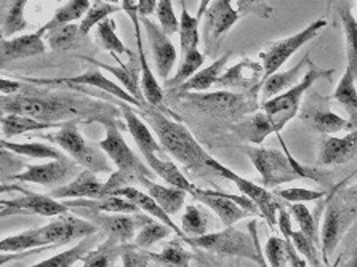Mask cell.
Returning <instances> with one entry per match:
<instances>
[{"label": "cell", "mask_w": 357, "mask_h": 267, "mask_svg": "<svg viewBox=\"0 0 357 267\" xmlns=\"http://www.w3.org/2000/svg\"><path fill=\"white\" fill-rule=\"evenodd\" d=\"M2 112L28 116L36 121L45 123H77L85 121L86 123L96 122L100 117H119L116 107L90 102L89 100L71 98L68 95H15L2 96Z\"/></svg>", "instance_id": "1"}, {"label": "cell", "mask_w": 357, "mask_h": 267, "mask_svg": "<svg viewBox=\"0 0 357 267\" xmlns=\"http://www.w3.org/2000/svg\"><path fill=\"white\" fill-rule=\"evenodd\" d=\"M139 116L146 119V122L158 136L159 144L173 159L192 171L210 170L207 165L210 155L194 139V136L185 125L170 121L165 114L153 106H146L143 111H139Z\"/></svg>", "instance_id": "2"}, {"label": "cell", "mask_w": 357, "mask_h": 267, "mask_svg": "<svg viewBox=\"0 0 357 267\" xmlns=\"http://www.w3.org/2000/svg\"><path fill=\"white\" fill-rule=\"evenodd\" d=\"M96 123H101L106 130L105 139L100 141V149L117 167L114 174L119 181H122V186L130 188L133 183H139L142 178H153L154 171L130 149L116 119L100 117L96 119Z\"/></svg>", "instance_id": "3"}, {"label": "cell", "mask_w": 357, "mask_h": 267, "mask_svg": "<svg viewBox=\"0 0 357 267\" xmlns=\"http://www.w3.org/2000/svg\"><path fill=\"white\" fill-rule=\"evenodd\" d=\"M248 231L242 232L234 226L226 227L225 231L207 234L202 237L189 238V245L204 248L207 252L223 256H234V258L250 259L259 267H269L264 259V253L259 247L258 236H257V221L248 222Z\"/></svg>", "instance_id": "4"}, {"label": "cell", "mask_w": 357, "mask_h": 267, "mask_svg": "<svg viewBox=\"0 0 357 267\" xmlns=\"http://www.w3.org/2000/svg\"><path fill=\"white\" fill-rule=\"evenodd\" d=\"M333 73L335 69H321L317 68L316 64H311L306 75L303 77L298 85H295L294 89H290L282 95L273 98V100L261 102V107L259 109L269 117L275 135H278L280 130L300 112L301 101L307 93V90H310L317 80L332 77Z\"/></svg>", "instance_id": "5"}, {"label": "cell", "mask_w": 357, "mask_h": 267, "mask_svg": "<svg viewBox=\"0 0 357 267\" xmlns=\"http://www.w3.org/2000/svg\"><path fill=\"white\" fill-rule=\"evenodd\" d=\"M259 90V89H258ZM258 90L247 93H232V91H215V93H188L183 98L191 102L199 111L216 117H242L255 112L261 106L258 105Z\"/></svg>", "instance_id": "6"}, {"label": "cell", "mask_w": 357, "mask_h": 267, "mask_svg": "<svg viewBox=\"0 0 357 267\" xmlns=\"http://www.w3.org/2000/svg\"><path fill=\"white\" fill-rule=\"evenodd\" d=\"M257 13L259 16H268L273 12L269 5L253 3V2H239L237 8L232 7L229 0H216L210 2L207 13H205V26H204V40L207 45L218 40L221 36H225L243 15Z\"/></svg>", "instance_id": "7"}, {"label": "cell", "mask_w": 357, "mask_h": 267, "mask_svg": "<svg viewBox=\"0 0 357 267\" xmlns=\"http://www.w3.org/2000/svg\"><path fill=\"white\" fill-rule=\"evenodd\" d=\"M48 141L58 144L74 162H77L84 170H90L93 173H111L112 167L107 162V155L101 151L91 147L84 136L80 135L77 123H69L66 127L58 130L56 133L47 136Z\"/></svg>", "instance_id": "8"}, {"label": "cell", "mask_w": 357, "mask_h": 267, "mask_svg": "<svg viewBox=\"0 0 357 267\" xmlns=\"http://www.w3.org/2000/svg\"><path fill=\"white\" fill-rule=\"evenodd\" d=\"M207 165L212 171H215L220 176H223L225 179H229L239 188L241 192L245 195L247 199H250L253 204L258 206L259 213L268 221V224L274 227L278 224V211L280 208H284L287 205V201H284L282 199H279L278 195L269 192V190L264 186H258L257 183L248 181V179L242 178L241 174L234 173L232 170H229L228 167H225L223 163H220L218 160H215L213 157H208Z\"/></svg>", "instance_id": "9"}, {"label": "cell", "mask_w": 357, "mask_h": 267, "mask_svg": "<svg viewBox=\"0 0 357 267\" xmlns=\"http://www.w3.org/2000/svg\"><path fill=\"white\" fill-rule=\"evenodd\" d=\"M357 216L354 206L340 197H332L328 200L324 222L321 229V250L324 263H330V256L337 250L344 234L353 224Z\"/></svg>", "instance_id": "10"}, {"label": "cell", "mask_w": 357, "mask_h": 267, "mask_svg": "<svg viewBox=\"0 0 357 267\" xmlns=\"http://www.w3.org/2000/svg\"><path fill=\"white\" fill-rule=\"evenodd\" d=\"M247 157L261 174L263 184L266 189H274L284 183H291L300 179L294 170L285 152L278 149H264V147H245Z\"/></svg>", "instance_id": "11"}, {"label": "cell", "mask_w": 357, "mask_h": 267, "mask_svg": "<svg viewBox=\"0 0 357 267\" xmlns=\"http://www.w3.org/2000/svg\"><path fill=\"white\" fill-rule=\"evenodd\" d=\"M82 168L71 157H64L61 160H52L40 165H28L24 171L13 174L12 181L40 184L43 188L58 189L74 181L79 176Z\"/></svg>", "instance_id": "12"}, {"label": "cell", "mask_w": 357, "mask_h": 267, "mask_svg": "<svg viewBox=\"0 0 357 267\" xmlns=\"http://www.w3.org/2000/svg\"><path fill=\"white\" fill-rule=\"evenodd\" d=\"M326 26V20H317L307 26L306 29L296 32V34L287 37V39L274 42L266 52L259 53V59H261L264 69V80L271 77L275 73H279V69L289 61L291 54H295L303 45H306L307 42H311L314 37H317L319 32Z\"/></svg>", "instance_id": "13"}, {"label": "cell", "mask_w": 357, "mask_h": 267, "mask_svg": "<svg viewBox=\"0 0 357 267\" xmlns=\"http://www.w3.org/2000/svg\"><path fill=\"white\" fill-rule=\"evenodd\" d=\"M77 213L84 215L86 221L95 224L106 234V238H111L117 243L127 245L135 241L139 229L153 221L148 215H122V213H93V211L75 210Z\"/></svg>", "instance_id": "14"}, {"label": "cell", "mask_w": 357, "mask_h": 267, "mask_svg": "<svg viewBox=\"0 0 357 267\" xmlns=\"http://www.w3.org/2000/svg\"><path fill=\"white\" fill-rule=\"evenodd\" d=\"M15 79L29 82V84H36V85H68V86L89 85V86H95V89H100L102 91H106V93L119 98V100H122L126 105L138 106L142 111L144 109L142 106V102L135 100V98L130 95L126 89H122V85H119L114 80L106 77V75L102 74L100 69H96L95 66H91L89 70H85V73H82V74L74 75V77L36 79V77H20V75H16Z\"/></svg>", "instance_id": "15"}, {"label": "cell", "mask_w": 357, "mask_h": 267, "mask_svg": "<svg viewBox=\"0 0 357 267\" xmlns=\"http://www.w3.org/2000/svg\"><path fill=\"white\" fill-rule=\"evenodd\" d=\"M100 229L84 218H77L73 215H61L55 221L48 222L47 226L37 227V236L42 247L48 245L55 248V245H66L77 238H84L98 232Z\"/></svg>", "instance_id": "16"}, {"label": "cell", "mask_w": 357, "mask_h": 267, "mask_svg": "<svg viewBox=\"0 0 357 267\" xmlns=\"http://www.w3.org/2000/svg\"><path fill=\"white\" fill-rule=\"evenodd\" d=\"M122 10L126 12L130 20H132L135 27V37H137V47H138V61H139V73H142V91L148 101L149 106L159 109L164 102V90L155 80L153 70L149 68L148 58H146V52L143 47V34H142V21H139L138 15V0H123Z\"/></svg>", "instance_id": "17"}, {"label": "cell", "mask_w": 357, "mask_h": 267, "mask_svg": "<svg viewBox=\"0 0 357 267\" xmlns=\"http://www.w3.org/2000/svg\"><path fill=\"white\" fill-rule=\"evenodd\" d=\"M300 119L307 128L327 136H332L333 133L342 132V130H349V122L335 114L328 107L327 98L321 96L316 91L307 96L305 105H301Z\"/></svg>", "instance_id": "18"}, {"label": "cell", "mask_w": 357, "mask_h": 267, "mask_svg": "<svg viewBox=\"0 0 357 267\" xmlns=\"http://www.w3.org/2000/svg\"><path fill=\"white\" fill-rule=\"evenodd\" d=\"M23 197H15L12 200L2 199V216L15 215H37L43 218H58L68 213V206L63 201L52 199L50 195L24 192Z\"/></svg>", "instance_id": "19"}, {"label": "cell", "mask_w": 357, "mask_h": 267, "mask_svg": "<svg viewBox=\"0 0 357 267\" xmlns=\"http://www.w3.org/2000/svg\"><path fill=\"white\" fill-rule=\"evenodd\" d=\"M139 21H142V26L144 27L146 36H148L151 52L154 54L158 75L162 80L167 82L176 63V48L173 47L169 36H165L164 31L149 18H139Z\"/></svg>", "instance_id": "20"}, {"label": "cell", "mask_w": 357, "mask_h": 267, "mask_svg": "<svg viewBox=\"0 0 357 267\" xmlns=\"http://www.w3.org/2000/svg\"><path fill=\"white\" fill-rule=\"evenodd\" d=\"M263 80V64L252 61L248 58H243L239 63L221 74V77L216 82V86H221V89H237L247 93V91L261 89Z\"/></svg>", "instance_id": "21"}, {"label": "cell", "mask_w": 357, "mask_h": 267, "mask_svg": "<svg viewBox=\"0 0 357 267\" xmlns=\"http://www.w3.org/2000/svg\"><path fill=\"white\" fill-rule=\"evenodd\" d=\"M189 195H192V197L199 200L200 204L212 210L226 227L234 226L237 221L243 220V218L255 216L252 215L250 211L241 208L239 205L226 197L225 192H218V190H210V189H202V188L194 186L192 192Z\"/></svg>", "instance_id": "22"}, {"label": "cell", "mask_w": 357, "mask_h": 267, "mask_svg": "<svg viewBox=\"0 0 357 267\" xmlns=\"http://www.w3.org/2000/svg\"><path fill=\"white\" fill-rule=\"evenodd\" d=\"M112 56L116 58L119 66H111V64L101 63V61H98V59L90 58V56H79V58H82L84 61L91 64V66L100 68L102 70H106V73L114 75V77L122 84V89H126L128 93L135 98V100L142 102L143 107L149 106L148 101H146L144 95H143V91H142V85H139V82H142V73H139L138 56L130 59L128 64L122 63L121 59L117 58V54H112Z\"/></svg>", "instance_id": "23"}, {"label": "cell", "mask_w": 357, "mask_h": 267, "mask_svg": "<svg viewBox=\"0 0 357 267\" xmlns=\"http://www.w3.org/2000/svg\"><path fill=\"white\" fill-rule=\"evenodd\" d=\"M105 188L106 183L100 181L96 178V173L90 171V170H82V173L79 174L77 178L71 181L66 186L53 189L50 194L52 199L55 200H77V199H90V200H96V199H105Z\"/></svg>", "instance_id": "24"}, {"label": "cell", "mask_w": 357, "mask_h": 267, "mask_svg": "<svg viewBox=\"0 0 357 267\" xmlns=\"http://www.w3.org/2000/svg\"><path fill=\"white\" fill-rule=\"evenodd\" d=\"M43 37H45V32L39 29L34 34H23L13 37V39H2V42H0L2 64L39 56V54L45 53L47 43Z\"/></svg>", "instance_id": "25"}, {"label": "cell", "mask_w": 357, "mask_h": 267, "mask_svg": "<svg viewBox=\"0 0 357 267\" xmlns=\"http://www.w3.org/2000/svg\"><path fill=\"white\" fill-rule=\"evenodd\" d=\"M357 155V130L349 132L343 138L324 136L319 147V163L326 167L343 165Z\"/></svg>", "instance_id": "26"}, {"label": "cell", "mask_w": 357, "mask_h": 267, "mask_svg": "<svg viewBox=\"0 0 357 267\" xmlns=\"http://www.w3.org/2000/svg\"><path fill=\"white\" fill-rule=\"evenodd\" d=\"M121 112L123 119H126L128 132L135 139V143H137L142 155H158V157L160 155L165 159L167 152L164 151V147H162L159 144V141L151 135L149 127L142 121V119H139L138 112H135L132 106L126 105V102L121 106Z\"/></svg>", "instance_id": "27"}, {"label": "cell", "mask_w": 357, "mask_h": 267, "mask_svg": "<svg viewBox=\"0 0 357 267\" xmlns=\"http://www.w3.org/2000/svg\"><path fill=\"white\" fill-rule=\"evenodd\" d=\"M112 195H116V197L127 199L128 201H132V204L137 205L139 210L146 211V213L151 215L153 218H155V220H158L159 222H162V224H165L167 227H170L172 231L175 232L176 236L180 237L183 242L189 243V237L186 236L185 232L181 231V227L176 226L175 221H172V216L167 215L165 211H164V208H160V206L158 205V201H155L153 197H151V195L144 194V192H142V190L135 189V188H132V186H130V188H123V189H119V190H116V192L112 194Z\"/></svg>", "instance_id": "28"}, {"label": "cell", "mask_w": 357, "mask_h": 267, "mask_svg": "<svg viewBox=\"0 0 357 267\" xmlns=\"http://www.w3.org/2000/svg\"><path fill=\"white\" fill-rule=\"evenodd\" d=\"M311 59L310 56H306L301 59V61L296 64V66L290 68L289 70H284V73H275L271 77L266 79L263 82L261 86V95H263V102L273 100V98L282 95V91L290 89H294L295 85H298L300 82L305 77L307 69L311 66Z\"/></svg>", "instance_id": "29"}, {"label": "cell", "mask_w": 357, "mask_h": 267, "mask_svg": "<svg viewBox=\"0 0 357 267\" xmlns=\"http://www.w3.org/2000/svg\"><path fill=\"white\" fill-rule=\"evenodd\" d=\"M68 208L73 210H85L93 211V213H122V215H135L138 213V206L133 205L127 199L109 195L105 199H77V200H63Z\"/></svg>", "instance_id": "30"}, {"label": "cell", "mask_w": 357, "mask_h": 267, "mask_svg": "<svg viewBox=\"0 0 357 267\" xmlns=\"http://www.w3.org/2000/svg\"><path fill=\"white\" fill-rule=\"evenodd\" d=\"M210 2L205 0L199 7V12L196 16H192L188 12L186 2H181V18H180V47H181V58L186 56L189 52L197 50L200 43V34H199V24L202 21V16L207 13Z\"/></svg>", "instance_id": "31"}, {"label": "cell", "mask_w": 357, "mask_h": 267, "mask_svg": "<svg viewBox=\"0 0 357 267\" xmlns=\"http://www.w3.org/2000/svg\"><path fill=\"white\" fill-rule=\"evenodd\" d=\"M139 184L146 189L148 195H151V197L158 201V205L160 208H164V211L169 216L176 215L183 208V205H185L188 195L185 190L172 186H162V184L154 183L151 178H142L139 179Z\"/></svg>", "instance_id": "32"}, {"label": "cell", "mask_w": 357, "mask_h": 267, "mask_svg": "<svg viewBox=\"0 0 357 267\" xmlns=\"http://www.w3.org/2000/svg\"><path fill=\"white\" fill-rule=\"evenodd\" d=\"M229 58H231V52L225 53L221 58L215 59L208 68L200 69L192 79H189L186 82V84H183L181 86H178V89L173 90V93H180L183 96V95L191 93V91L210 90L213 85H216V82H218V79L221 77V74L225 73V68L226 64H228Z\"/></svg>", "instance_id": "33"}, {"label": "cell", "mask_w": 357, "mask_h": 267, "mask_svg": "<svg viewBox=\"0 0 357 267\" xmlns=\"http://www.w3.org/2000/svg\"><path fill=\"white\" fill-rule=\"evenodd\" d=\"M356 75L348 66L340 79L337 89H335L333 98L342 105L349 116V132L357 130V82Z\"/></svg>", "instance_id": "34"}, {"label": "cell", "mask_w": 357, "mask_h": 267, "mask_svg": "<svg viewBox=\"0 0 357 267\" xmlns=\"http://www.w3.org/2000/svg\"><path fill=\"white\" fill-rule=\"evenodd\" d=\"M335 8L342 20L344 37H346V54H348V66L357 79V20L353 15L351 2H335Z\"/></svg>", "instance_id": "35"}, {"label": "cell", "mask_w": 357, "mask_h": 267, "mask_svg": "<svg viewBox=\"0 0 357 267\" xmlns=\"http://www.w3.org/2000/svg\"><path fill=\"white\" fill-rule=\"evenodd\" d=\"M143 157L144 160L148 162V167L151 170L164 179L169 186L185 190L188 194L192 192L194 184L189 183V179L181 173L180 168H178L172 160L162 159V157H158V155H143Z\"/></svg>", "instance_id": "36"}, {"label": "cell", "mask_w": 357, "mask_h": 267, "mask_svg": "<svg viewBox=\"0 0 357 267\" xmlns=\"http://www.w3.org/2000/svg\"><path fill=\"white\" fill-rule=\"evenodd\" d=\"M69 125V123H66ZM66 125L58 123H45L28 116H18V114H5L2 116V135L3 139L15 138V136L29 133V132H43V130L52 128H64Z\"/></svg>", "instance_id": "37"}, {"label": "cell", "mask_w": 357, "mask_h": 267, "mask_svg": "<svg viewBox=\"0 0 357 267\" xmlns=\"http://www.w3.org/2000/svg\"><path fill=\"white\" fill-rule=\"evenodd\" d=\"M0 146H2L3 151H10L13 154L29 157V159H39V160H61L64 155L61 151L56 149L50 144L43 143H12V141L3 139L0 141Z\"/></svg>", "instance_id": "38"}, {"label": "cell", "mask_w": 357, "mask_h": 267, "mask_svg": "<svg viewBox=\"0 0 357 267\" xmlns=\"http://www.w3.org/2000/svg\"><path fill=\"white\" fill-rule=\"evenodd\" d=\"M26 3V0L2 2V39H13V36L28 27V21L24 18Z\"/></svg>", "instance_id": "39"}, {"label": "cell", "mask_w": 357, "mask_h": 267, "mask_svg": "<svg viewBox=\"0 0 357 267\" xmlns=\"http://www.w3.org/2000/svg\"><path fill=\"white\" fill-rule=\"evenodd\" d=\"M91 2H89V0H71V2H66L63 7L56 10L53 18L45 26H42L40 29L47 34L48 31L58 29L61 26L74 24V21L84 20V16L89 12Z\"/></svg>", "instance_id": "40"}, {"label": "cell", "mask_w": 357, "mask_h": 267, "mask_svg": "<svg viewBox=\"0 0 357 267\" xmlns=\"http://www.w3.org/2000/svg\"><path fill=\"white\" fill-rule=\"evenodd\" d=\"M128 247L127 245L117 243L111 238H106V242L98 245L95 250H90L89 253L84 256L82 266L80 267H111L114 264V259L122 256Z\"/></svg>", "instance_id": "41"}, {"label": "cell", "mask_w": 357, "mask_h": 267, "mask_svg": "<svg viewBox=\"0 0 357 267\" xmlns=\"http://www.w3.org/2000/svg\"><path fill=\"white\" fill-rule=\"evenodd\" d=\"M95 40L102 50L111 52L112 54H127L128 59L137 58L135 54L123 45L122 40L119 39L116 32V21L114 18H107L102 21L101 24L96 26L95 31Z\"/></svg>", "instance_id": "42"}, {"label": "cell", "mask_w": 357, "mask_h": 267, "mask_svg": "<svg viewBox=\"0 0 357 267\" xmlns=\"http://www.w3.org/2000/svg\"><path fill=\"white\" fill-rule=\"evenodd\" d=\"M236 130H239V133H242L253 144H261L269 135L275 133L271 121L263 111L253 114L245 122L237 125Z\"/></svg>", "instance_id": "43"}, {"label": "cell", "mask_w": 357, "mask_h": 267, "mask_svg": "<svg viewBox=\"0 0 357 267\" xmlns=\"http://www.w3.org/2000/svg\"><path fill=\"white\" fill-rule=\"evenodd\" d=\"M148 252V250H146ZM151 261L158 263L164 267H189L192 259V254L183 247L180 241H172L160 253L148 252Z\"/></svg>", "instance_id": "44"}, {"label": "cell", "mask_w": 357, "mask_h": 267, "mask_svg": "<svg viewBox=\"0 0 357 267\" xmlns=\"http://www.w3.org/2000/svg\"><path fill=\"white\" fill-rule=\"evenodd\" d=\"M204 63H205V56L199 50L189 52L186 56H183L176 74L173 75L172 79L165 82V86L167 89L175 90V89H178V86H181L183 84H186L189 79H192L194 75L199 73Z\"/></svg>", "instance_id": "45"}, {"label": "cell", "mask_w": 357, "mask_h": 267, "mask_svg": "<svg viewBox=\"0 0 357 267\" xmlns=\"http://www.w3.org/2000/svg\"><path fill=\"white\" fill-rule=\"evenodd\" d=\"M82 40L80 37V27L77 24H68L61 26L58 29L48 31L45 34V42H48V47L55 52H64L77 45Z\"/></svg>", "instance_id": "46"}, {"label": "cell", "mask_w": 357, "mask_h": 267, "mask_svg": "<svg viewBox=\"0 0 357 267\" xmlns=\"http://www.w3.org/2000/svg\"><path fill=\"white\" fill-rule=\"evenodd\" d=\"M289 206L290 215L294 216V220L300 227V232L305 234L306 237H310L316 245L321 243V234H319V222L310 208L305 204H287Z\"/></svg>", "instance_id": "47"}, {"label": "cell", "mask_w": 357, "mask_h": 267, "mask_svg": "<svg viewBox=\"0 0 357 267\" xmlns=\"http://www.w3.org/2000/svg\"><path fill=\"white\" fill-rule=\"evenodd\" d=\"M121 10V7H117L114 3H109V2H91V7L86 15L84 16V20L80 21V37H86V34L93 29L95 26L101 24L102 21L109 18L112 13H116Z\"/></svg>", "instance_id": "48"}, {"label": "cell", "mask_w": 357, "mask_h": 267, "mask_svg": "<svg viewBox=\"0 0 357 267\" xmlns=\"http://www.w3.org/2000/svg\"><path fill=\"white\" fill-rule=\"evenodd\" d=\"M181 231L188 234L189 238L207 236L208 231V221L207 216L196 205H188L185 210V215L181 216Z\"/></svg>", "instance_id": "49"}, {"label": "cell", "mask_w": 357, "mask_h": 267, "mask_svg": "<svg viewBox=\"0 0 357 267\" xmlns=\"http://www.w3.org/2000/svg\"><path fill=\"white\" fill-rule=\"evenodd\" d=\"M172 232L173 231L170 227H167L165 224H162V222H158L153 220L151 222H148V224L139 229L132 245L135 248L148 250L153 247V245L169 237Z\"/></svg>", "instance_id": "50"}, {"label": "cell", "mask_w": 357, "mask_h": 267, "mask_svg": "<svg viewBox=\"0 0 357 267\" xmlns=\"http://www.w3.org/2000/svg\"><path fill=\"white\" fill-rule=\"evenodd\" d=\"M42 247L39 236H37V229H32V231H26L21 234H16L12 237H5L0 242V250L2 253H23L28 252L32 248Z\"/></svg>", "instance_id": "51"}, {"label": "cell", "mask_w": 357, "mask_h": 267, "mask_svg": "<svg viewBox=\"0 0 357 267\" xmlns=\"http://www.w3.org/2000/svg\"><path fill=\"white\" fill-rule=\"evenodd\" d=\"M89 253V242L84 241L75 247H71L66 252H61L52 258L43 259L31 267H73L77 261H82L84 256Z\"/></svg>", "instance_id": "52"}, {"label": "cell", "mask_w": 357, "mask_h": 267, "mask_svg": "<svg viewBox=\"0 0 357 267\" xmlns=\"http://www.w3.org/2000/svg\"><path fill=\"white\" fill-rule=\"evenodd\" d=\"M291 243L301 258L306 259V263L311 267H322L321 259H319L317 253V245L311 241L310 237H306L303 232H295L291 234Z\"/></svg>", "instance_id": "53"}, {"label": "cell", "mask_w": 357, "mask_h": 267, "mask_svg": "<svg viewBox=\"0 0 357 267\" xmlns=\"http://www.w3.org/2000/svg\"><path fill=\"white\" fill-rule=\"evenodd\" d=\"M155 15H158L160 29L164 31L165 36H173L176 32H180V20L176 18L173 3L170 0H159Z\"/></svg>", "instance_id": "54"}, {"label": "cell", "mask_w": 357, "mask_h": 267, "mask_svg": "<svg viewBox=\"0 0 357 267\" xmlns=\"http://www.w3.org/2000/svg\"><path fill=\"white\" fill-rule=\"evenodd\" d=\"M278 136H279V141H280V144H282V151L285 152V155L289 157V160H290V163H291V167H294V170L296 171V174H298L300 178L312 179V181H317V183H321V184H330V183H328V174H327L326 171H322V170H317V168H314V167H307V165H303L301 162L296 160L295 157L290 154L289 147H287V144L284 143L282 136H280L279 133H278Z\"/></svg>", "instance_id": "55"}, {"label": "cell", "mask_w": 357, "mask_h": 267, "mask_svg": "<svg viewBox=\"0 0 357 267\" xmlns=\"http://www.w3.org/2000/svg\"><path fill=\"white\" fill-rule=\"evenodd\" d=\"M264 256H266L269 267H285L289 264V254H287L284 238L275 236L269 237L266 248H264Z\"/></svg>", "instance_id": "56"}, {"label": "cell", "mask_w": 357, "mask_h": 267, "mask_svg": "<svg viewBox=\"0 0 357 267\" xmlns=\"http://www.w3.org/2000/svg\"><path fill=\"white\" fill-rule=\"evenodd\" d=\"M279 199H282L287 204H306V201L322 199L326 192L322 190L303 189V188H290V189H278L274 192Z\"/></svg>", "instance_id": "57"}, {"label": "cell", "mask_w": 357, "mask_h": 267, "mask_svg": "<svg viewBox=\"0 0 357 267\" xmlns=\"http://www.w3.org/2000/svg\"><path fill=\"white\" fill-rule=\"evenodd\" d=\"M123 267H149V256L146 250L135 248L132 243H128V247L123 254L121 256Z\"/></svg>", "instance_id": "58"}, {"label": "cell", "mask_w": 357, "mask_h": 267, "mask_svg": "<svg viewBox=\"0 0 357 267\" xmlns=\"http://www.w3.org/2000/svg\"><path fill=\"white\" fill-rule=\"evenodd\" d=\"M21 89H23V84H21V82L7 80V79L0 80V93H2V96L18 95Z\"/></svg>", "instance_id": "59"}, {"label": "cell", "mask_w": 357, "mask_h": 267, "mask_svg": "<svg viewBox=\"0 0 357 267\" xmlns=\"http://www.w3.org/2000/svg\"><path fill=\"white\" fill-rule=\"evenodd\" d=\"M158 0H138V15L139 18H148L158 10Z\"/></svg>", "instance_id": "60"}, {"label": "cell", "mask_w": 357, "mask_h": 267, "mask_svg": "<svg viewBox=\"0 0 357 267\" xmlns=\"http://www.w3.org/2000/svg\"><path fill=\"white\" fill-rule=\"evenodd\" d=\"M344 200L348 201L351 206H354L356 211H357V183L354 184V186H351L348 190H346Z\"/></svg>", "instance_id": "61"}, {"label": "cell", "mask_w": 357, "mask_h": 267, "mask_svg": "<svg viewBox=\"0 0 357 267\" xmlns=\"http://www.w3.org/2000/svg\"><path fill=\"white\" fill-rule=\"evenodd\" d=\"M344 267H357V253L344 264Z\"/></svg>", "instance_id": "62"}, {"label": "cell", "mask_w": 357, "mask_h": 267, "mask_svg": "<svg viewBox=\"0 0 357 267\" xmlns=\"http://www.w3.org/2000/svg\"><path fill=\"white\" fill-rule=\"evenodd\" d=\"M111 267H114V264H112V266H111Z\"/></svg>", "instance_id": "63"}]
</instances>
